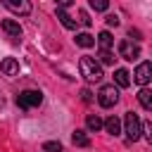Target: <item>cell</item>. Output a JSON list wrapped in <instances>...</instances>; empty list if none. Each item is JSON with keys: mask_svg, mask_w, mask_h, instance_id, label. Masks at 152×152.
<instances>
[{"mask_svg": "<svg viewBox=\"0 0 152 152\" xmlns=\"http://www.w3.org/2000/svg\"><path fill=\"white\" fill-rule=\"evenodd\" d=\"M78 69H81V76L88 81V83H97V81H102V66H100V62L95 59V57H81L78 59Z\"/></svg>", "mask_w": 152, "mask_h": 152, "instance_id": "obj_1", "label": "cell"}, {"mask_svg": "<svg viewBox=\"0 0 152 152\" xmlns=\"http://www.w3.org/2000/svg\"><path fill=\"white\" fill-rule=\"evenodd\" d=\"M124 126H126V138H128V140H138V138L142 135V121L138 119L135 112H126Z\"/></svg>", "mask_w": 152, "mask_h": 152, "instance_id": "obj_2", "label": "cell"}, {"mask_svg": "<svg viewBox=\"0 0 152 152\" xmlns=\"http://www.w3.org/2000/svg\"><path fill=\"white\" fill-rule=\"evenodd\" d=\"M97 102H100L102 107H114V104L119 102V88H116L114 83L102 86L100 93H97Z\"/></svg>", "mask_w": 152, "mask_h": 152, "instance_id": "obj_3", "label": "cell"}, {"mask_svg": "<svg viewBox=\"0 0 152 152\" xmlns=\"http://www.w3.org/2000/svg\"><path fill=\"white\" fill-rule=\"evenodd\" d=\"M43 102V93L40 90H21L17 95V104L21 109H31V107H38Z\"/></svg>", "mask_w": 152, "mask_h": 152, "instance_id": "obj_4", "label": "cell"}, {"mask_svg": "<svg viewBox=\"0 0 152 152\" xmlns=\"http://www.w3.org/2000/svg\"><path fill=\"white\" fill-rule=\"evenodd\" d=\"M133 81H135L138 86L150 83V81H152V62H140V64L135 66V71H133Z\"/></svg>", "mask_w": 152, "mask_h": 152, "instance_id": "obj_5", "label": "cell"}, {"mask_svg": "<svg viewBox=\"0 0 152 152\" xmlns=\"http://www.w3.org/2000/svg\"><path fill=\"white\" fill-rule=\"evenodd\" d=\"M119 57L133 62V59L140 57V48H138L135 43H131V40H121V43H119Z\"/></svg>", "mask_w": 152, "mask_h": 152, "instance_id": "obj_6", "label": "cell"}, {"mask_svg": "<svg viewBox=\"0 0 152 152\" xmlns=\"http://www.w3.org/2000/svg\"><path fill=\"white\" fill-rule=\"evenodd\" d=\"M5 7L10 10V12H14V14H21V17H26V14H31V2H26V0H5Z\"/></svg>", "mask_w": 152, "mask_h": 152, "instance_id": "obj_7", "label": "cell"}, {"mask_svg": "<svg viewBox=\"0 0 152 152\" xmlns=\"http://www.w3.org/2000/svg\"><path fill=\"white\" fill-rule=\"evenodd\" d=\"M2 31H5L14 43L21 38V26H19V21H14V19H2Z\"/></svg>", "mask_w": 152, "mask_h": 152, "instance_id": "obj_8", "label": "cell"}, {"mask_svg": "<svg viewBox=\"0 0 152 152\" xmlns=\"http://www.w3.org/2000/svg\"><path fill=\"white\" fill-rule=\"evenodd\" d=\"M0 71H2L5 76H17V74H19V62H17L14 57H5V59L0 62Z\"/></svg>", "mask_w": 152, "mask_h": 152, "instance_id": "obj_9", "label": "cell"}, {"mask_svg": "<svg viewBox=\"0 0 152 152\" xmlns=\"http://www.w3.org/2000/svg\"><path fill=\"white\" fill-rule=\"evenodd\" d=\"M55 14H57V19L62 21V26H64V28H69V31H74V28H76V21H74V19L66 14V10H64V7H59V5H57Z\"/></svg>", "mask_w": 152, "mask_h": 152, "instance_id": "obj_10", "label": "cell"}, {"mask_svg": "<svg viewBox=\"0 0 152 152\" xmlns=\"http://www.w3.org/2000/svg\"><path fill=\"white\" fill-rule=\"evenodd\" d=\"M71 142H74L76 147H88V145H90V138H88V133H86V131L76 128V131L71 133Z\"/></svg>", "mask_w": 152, "mask_h": 152, "instance_id": "obj_11", "label": "cell"}, {"mask_svg": "<svg viewBox=\"0 0 152 152\" xmlns=\"http://www.w3.org/2000/svg\"><path fill=\"white\" fill-rule=\"evenodd\" d=\"M114 81H116L119 88H128V86H131V74H128L126 69H116V71H114Z\"/></svg>", "mask_w": 152, "mask_h": 152, "instance_id": "obj_12", "label": "cell"}, {"mask_svg": "<svg viewBox=\"0 0 152 152\" xmlns=\"http://www.w3.org/2000/svg\"><path fill=\"white\" fill-rule=\"evenodd\" d=\"M97 45H100V50H112V45H114L112 33H109V31H102V33L97 36Z\"/></svg>", "mask_w": 152, "mask_h": 152, "instance_id": "obj_13", "label": "cell"}, {"mask_svg": "<svg viewBox=\"0 0 152 152\" xmlns=\"http://www.w3.org/2000/svg\"><path fill=\"white\" fill-rule=\"evenodd\" d=\"M104 128H107L109 135H119V133H121V121H119L116 116H109V119L104 121Z\"/></svg>", "mask_w": 152, "mask_h": 152, "instance_id": "obj_14", "label": "cell"}, {"mask_svg": "<svg viewBox=\"0 0 152 152\" xmlns=\"http://www.w3.org/2000/svg\"><path fill=\"white\" fill-rule=\"evenodd\" d=\"M138 102L147 109V112H152V90H147V88H142L140 93H138Z\"/></svg>", "mask_w": 152, "mask_h": 152, "instance_id": "obj_15", "label": "cell"}, {"mask_svg": "<svg viewBox=\"0 0 152 152\" xmlns=\"http://www.w3.org/2000/svg\"><path fill=\"white\" fill-rule=\"evenodd\" d=\"M76 45H81V48H93L95 45V38L90 36V33H76Z\"/></svg>", "mask_w": 152, "mask_h": 152, "instance_id": "obj_16", "label": "cell"}, {"mask_svg": "<svg viewBox=\"0 0 152 152\" xmlns=\"http://www.w3.org/2000/svg\"><path fill=\"white\" fill-rule=\"evenodd\" d=\"M86 126H88L90 131H100V128L104 126V121H102V119H100L97 114H90V116L86 119Z\"/></svg>", "mask_w": 152, "mask_h": 152, "instance_id": "obj_17", "label": "cell"}, {"mask_svg": "<svg viewBox=\"0 0 152 152\" xmlns=\"http://www.w3.org/2000/svg\"><path fill=\"white\" fill-rule=\"evenodd\" d=\"M43 152H62V142L48 140V142H43Z\"/></svg>", "mask_w": 152, "mask_h": 152, "instance_id": "obj_18", "label": "cell"}, {"mask_svg": "<svg viewBox=\"0 0 152 152\" xmlns=\"http://www.w3.org/2000/svg\"><path fill=\"white\" fill-rule=\"evenodd\" d=\"M90 7H93L95 12H107V10H109V2H107V0H90Z\"/></svg>", "mask_w": 152, "mask_h": 152, "instance_id": "obj_19", "label": "cell"}, {"mask_svg": "<svg viewBox=\"0 0 152 152\" xmlns=\"http://www.w3.org/2000/svg\"><path fill=\"white\" fill-rule=\"evenodd\" d=\"M97 57H100V62H102V64H112V62H114L112 50H100V55H97Z\"/></svg>", "mask_w": 152, "mask_h": 152, "instance_id": "obj_20", "label": "cell"}, {"mask_svg": "<svg viewBox=\"0 0 152 152\" xmlns=\"http://www.w3.org/2000/svg\"><path fill=\"white\" fill-rule=\"evenodd\" d=\"M142 135H145V140L152 145V121H145V124H142Z\"/></svg>", "mask_w": 152, "mask_h": 152, "instance_id": "obj_21", "label": "cell"}, {"mask_svg": "<svg viewBox=\"0 0 152 152\" xmlns=\"http://www.w3.org/2000/svg\"><path fill=\"white\" fill-rule=\"evenodd\" d=\"M78 21H81V24H83V26H90V24H93V19H90V17H88V14H86V12H83V10H81V12H78Z\"/></svg>", "mask_w": 152, "mask_h": 152, "instance_id": "obj_22", "label": "cell"}, {"mask_svg": "<svg viewBox=\"0 0 152 152\" xmlns=\"http://www.w3.org/2000/svg\"><path fill=\"white\" fill-rule=\"evenodd\" d=\"M104 21H107V26H119V17L116 14H107Z\"/></svg>", "mask_w": 152, "mask_h": 152, "instance_id": "obj_23", "label": "cell"}, {"mask_svg": "<svg viewBox=\"0 0 152 152\" xmlns=\"http://www.w3.org/2000/svg\"><path fill=\"white\" fill-rule=\"evenodd\" d=\"M81 100H83V102H90V100H93V93H90L88 88H83V90H81Z\"/></svg>", "mask_w": 152, "mask_h": 152, "instance_id": "obj_24", "label": "cell"}, {"mask_svg": "<svg viewBox=\"0 0 152 152\" xmlns=\"http://www.w3.org/2000/svg\"><path fill=\"white\" fill-rule=\"evenodd\" d=\"M128 36H131L133 40H140V31H138V28H131V31H128Z\"/></svg>", "mask_w": 152, "mask_h": 152, "instance_id": "obj_25", "label": "cell"}]
</instances>
